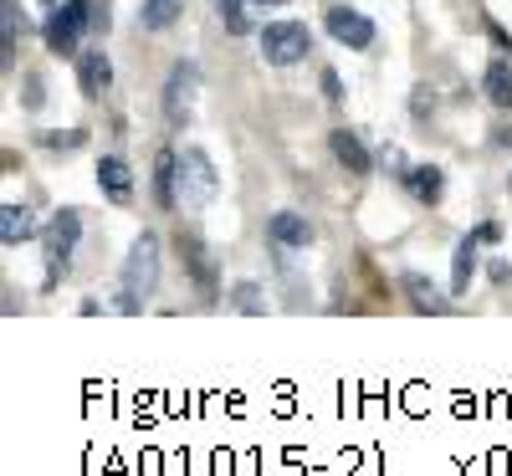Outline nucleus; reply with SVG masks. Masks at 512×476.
I'll use <instances>...</instances> for the list:
<instances>
[{"instance_id":"nucleus-11","label":"nucleus","mask_w":512,"mask_h":476,"mask_svg":"<svg viewBox=\"0 0 512 476\" xmlns=\"http://www.w3.org/2000/svg\"><path fill=\"white\" fill-rule=\"evenodd\" d=\"M267 236L277 246H308L313 241V226H308V215H297V210H277L272 221H267Z\"/></svg>"},{"instance_id":"nucleus-16","label":"nucleus","mask_w":512,"mask_h":476,"mask_svg":"<svg viewBox=\"0 0 512 476\" xmlns=\"http://www.w3.org/2000/svg\"><path fill=\"white\" fill-rule=\"evenodd\" d=\"M180 11H185V0H144L139 21H144V31H169L180 21Z\"/></svg>"},{"instance_id":"nucleus-13","label":"nucleus","mask_w":512,"mask_h":476,"mask_svg":"<svg viewBox=\"0 0 512 476\" xmlns=\"http://www.w3.org/2000/svg\"><path fill=\"white\" fill-rule=\"evenodd\" d=\"M98 185H103V195H108V200H118V205H123L128 195H134V169H128L118 154H108V159L98 164Z\"/></svg>"},{"instance_id":"nucleus-23","label":"nucleus","mask_w":512,"mask_h":476,"mask_svg":"<svg viewBox=\"0 0 512 476\" xmlns=\"http://www.w3.org/2000/svg\"><path fill=\"white\" fill-rule=\"evenodd\" d=\"M256 6H287V0H256Z\"/></svg>"},{"instance_id":"nucleus-22","label":"nucleus","mask_w":512,"mask_h":476,"mask_svg":"<svg viewBox=\"0 0 512 476\" xmlns=\"http://www.w3.org/2000/svg\"><path fill=\"white\" fill-rule=\"evenodd\" d=\"M236 302H241V313H262V292H256L251 282H246V287H236Z\"/></svg>"},{"instance_id":"nucleus-4","label":"nucleus","mask_w":512,"mask_h":476,"mask_svg":"<svg viewBox=\"0 0 512 476\" xmlns=\"http://www.w3.org/2000/svg\"><path fill=\"white\" fill-rule=\"evenodd\" d=\"M88 26H98L88 0H62V6L47 16V47H52L57 57H72V52H77V41H82V31H88Z\"/></svg>"},{"instance_id":"nucleus-5","label":"nucleus","mask_w":512,"mask_h":476,"mask_svg":"<svg viewBox=\"0 0 512 476\" xmlns=\"http://www.w3.org/2000/svg\"><path fill=\"white\" fill-rule=\"evenodd\" d=\"M82 241V215L77 210H57L47 226V282H62L72 267V251Z\"/></svg>"},{"instance_id":"nucleus-10","label":"nucleus","mask_w":512,"mask_h":476,"mask_svg":"<svg viewBox=\"0 0 512 476\" xmlns=\"http://www.w3.org/2000/svg\"><path fill=\"white\" fill-rule=\"evenodd\" d=\"M180 251H185V262H190V272L200 282V297H216V256L205 251V241L200 236H180Z\"/></svg>"},{"instance_id":"nucleus-1","label":"nucleus","mask_w":512,"mask_h":476,"mask_svg":"<svg viewBox=\"0 0 512 476\" xmlns=\"http://www.w3.org/2000/svg\"><path fill=\"white\" fill-rule=\"evenodd\" d=\"M159 282V236L144 231L134 246H128V262H123V297H118V313H139V302L154 292Z\"/></svg>"},{"instance_id":"nucleus-6","label":"nucleus","mask_w":512,"mask_h":476,"mask_svg":"<svg viewBox=\"0 0 512 476\" xmlns=\"http://www.w3.org/2000/svg\"><path fill=\"white\" fill-rule=\"evenodd\" d=\"M195 88H200V67H195V62H175V67H169V82H164V118L175 123V128L190 118Z\"/></svg>"},{"instance_id":"nucleus-18","label":"nucleus","mask_w":512,"mask_h":476,"mask_svg":"<svg viewBox=\"0 0 512 476\" xmlns=\"http://www.w3.org/2000/svg\"><path fill=\"white\" fill-rule=\"evenodd\" d=\"M482 82H487V98L497 108H512V62H492Z\"/></svg>"},{"instance_id":"nucleus-2","label":"nucleus","mask_w":512,"mask_h":476,"mask_svg":"<svg viewBox=\"0 0 512 476\" xmlns=\"http://www.w3.org/2000/svg\"><path fill=\"white\" fill-rule=\"evenodd\" d=\"M221 190V175H216V164H210L205 149H180V205L185 210H205L210 200H216Z\"/></svg>"},{"instance_id":"nucleus-12","label":"nucleus","mask_w":512,"mask_h":476,"mask_svg":"<svg viewBox=\"0 0 512 476\" xmlns=\"http://www.w3.org/2000/svg\"><path fill=\"white\" fill-rule=\"evenodd\" d=\"M333 159L344 164V169H354V175H369L374 169V159H369V149L359 144V134H349V128H333Z\"/></svg>"},{"instance_id":"nucleus-17","label":"nucleus","mask_w":512,"mask_h":476,"mask_svg":"<svg viewBox=\"0 0 512 476\" xmlns=\"http://www.w3.org/2000/svg\"><path fill=\"white\" fill-rule=\"evenodd\" d=\"M405 185H410V195H415V200H425V205H436V200H441V169H436V164H420V169H405Z\"/></svg>"},{"instance_id":"nucleus-3","label":"nucleus","mask_w":512,"mask_h":476,"mask_svg":"<svg viewBox=\"0 0 512 476\" xmlns=\"http://www.w3.org/2000/svg\"><path fill=\"white\" fill-rule=\"evenodd\" d=\"M308 52H313V36L303 21H267L262 26V57L272 67H297Z\"/></svg>"},{"instance_id":"nucleus-21","label":"nucleus","mask_w":512,"mask_h":476,"mask_svg":"<svg viewBox=\"0 0 512 476\" xmlns=\"http://www.w3.org/2000/svg\"><path fill=\"white\" fill-rule=\"evenodd\" d=\"M216 11L231 31H246V0H216Z\"/></svg>"},{"instance_id":"nucleus-15","label":"nucleus","mask_w":512,"mask_h":476,"mask_svg":"<svg viewBox=\"0 0 512 476\" xmlns=\"http://www.w3.org/2000/svg\"><path fill=\"white\" fill-rule=\"evenodd\" d=\"M400 287H405V297L415 302L420 313H446V292H441L436 282H425V277H415V272H410Z\"/></svg>"},{"instance_id":"nucleus-9","label":"nucleus","mask_w":512,"mask_h":476,"mask_svg":"<svg viewBox=\"0 0 512 476\" xmlns=\"http://www.w3.org/2000/svg\"><path fill=\"white\" fill-rule=\"evenodd\" d=\"M154 200L164 210L180 205V154L175 149H159V159H154Z\"/></svg>"},{"instance_id":"nucleus-8","label":"nucleus","mask_w":512,"mask_h":476,"mask_svg":"<svg viewBox=\"0 0 512 476\" xmlns=\"http://www.w3.org/2000/svg\"><path fill=\"white\" fill-rule=\"evenodd\" d=\"M77 82H82V93H88V98H103L113 88L108 52H77Z\"/></svg>"},{"instance_id":"nucleus-19","label":"nucleus","mask_w":512,"mask_h":476,"mask_svg":"<svg viewBox=\"0 0 512 476\" xmlns=\"http://www.w3.org/2000/svg\"><path fill=\"white\" fill-rule=\"evenodd\" d=\"M0 16H6V26H0V41H6V67L16 62V26H21V11H16V0H6V6H0Z\"/></svg>"},{"instance_id":"nucleus-14","label":"nucleus","mask_w":512,"mask_h":476,"mask_svg":"<svg viewBox=\"0 0 512 476\" xmlns=\"http://www.w3.org/2000/svg\"><path fill=\"white\" fill-rule=\"evenodd\" d=\"M31 236H36V215H31L26 205H6V210H0V241L21 246V241H31Z\"/></svg>"},{"instance_id":"nucleus-20","label":"nucleus","mask_w":512,"mask_h":476,"mask_svg":"<svg viewBox=\"0 0 512 476\" xmlns=\"http://www.w3.org/2000/svg\"><path fill=\"white\" fill-rule=\"evenodd\" d=\"M472 267H477V246H472V241H461V246H456V292L472 282Z\"/></svg>"},{"instance_id":"nucleus-7","label":"nucleus","mask_w":512,"mask_h":476,"mask_svg":"<svg viewBox=\"0 0 512 476\" xmlns=\"http://www.w3.org/2000/svg\"><path fill=\"white\" fill-rule=\"evenodd\" d=\"M323 21H328V36L344 41V47H354V52L374 47V21H369V16H359V11H349V6H328Z\"/></svg>"}]
</instances>
